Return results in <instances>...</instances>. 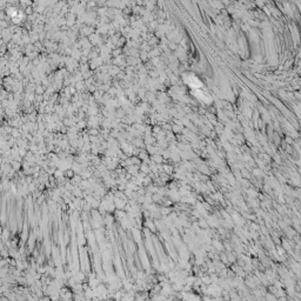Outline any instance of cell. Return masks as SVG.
Masks as SVG:
<instances>
[{
  "label": "cell",
  "instance_id": "cell-1",
  "mask_svg": "<svg viewBox=\"0 0 301 301\" xmlns=\"http://www.w3.org/2000/svg\"><path fill=\"white\" fill-rule=\"evenodd\" d=\"M183 79H185V81L192 87V88H194V90L202 88V82L198 79L195 75H193V74H186L185 76H183Z\"/></svg>",
  "mask_w": 301,
  "mask_h": 301
}]
</instances>
